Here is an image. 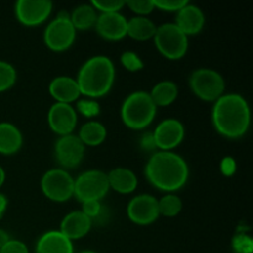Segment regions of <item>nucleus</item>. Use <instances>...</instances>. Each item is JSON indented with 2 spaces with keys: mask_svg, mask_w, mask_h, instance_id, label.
Here are the masks:
<instances>
[{
  "mask_svg": "<svg viewBox=\"0 0 253 253\" xmlns=\"http://www.w3.org/2000/svg\"><path fill=\"white\" fill-rule=\"evenodd\" d=\"M9 240H10V237H9V235H7V232L4 231V230H0V249H1V247L4 246V245L6 244Z\"/></svg>",
  "mask_w": 253,
  "mask_h": 253,
  "instance_id": "4c0bfd02",
  "label": "nucleus"
},
{
  "mask_svg": "<svg viewBox=\"0 0 253 253\" xmlns=\"http://www.w3.org/2000/svg\"><path fill=\"white\" fill-rule=\"evenodd\" d=\"M205 24V16L200 7L188 2L185 6H183L179 11L177 12V20L175 25L178 29L185 34L187 36L189 35H197L203 30Z\"/></svg>",
  "mask_w": 253,
  "mask_h": 253,
  "instance_id": "dca6fc26",
  "label": "nucleus"
},
{
  "mask_svg": "<svg viewBox=\"0 0 253 253\" xmlns=\"http://www.w3.org/2000/svg\"><path fill=\"white\" fill-rule=\"evenodd\" d=\"M183 203L179 197L174 194L165 195L161 200H158V210L160 215L167 217H174L182 211Z\"/></svg>",
  "mask_w": 253,
  "mask_h": 253,
  "instance_id": "a878e982",
  "label": "nucleus"
},
{
  "mask_svg": "<svg viewBox=\"0 0 253 253\" xmlns=\"http://www.w3.org/2000/svg\"><path fill=\"white\" fill-rule=\"evenodd\" d=\"M155 7L163 11H179L183 6L188 4L187 0H153Z\"/></svg>",
  "mask_w": 253,
  "mask_h": 253,
  "instance_id": "473e14b6",
  "label": "nucleus"
},
{
  "mask_svg": "<svg viewBox=\"0 0 253 253\" xmlns=\"http://www.w3.org/2000/svg\"><path fill=\"white\" fill-rule=\"evenodd\" d=\"M95 30L103 39L119 41L127 36V20L120 12L100 14L96 19Z\"/></svg>",
  "mask_w": 253,
  "mask_h": 253,
  "instance_id": "2eb2a0df",
  "label": "nucleus"
},
{
  "mask_svg": "<svg viewBox=\"0 0 253 253\" xmlns=\"http://www.w3.org/2000/svg\"><path fill=\"white\" fill-rule=\"evenodd\" d=\"M157 26L145 16H136L127 20V36L137 41H147L153 39Z\"/></svg>",
  "mask_w": 253,
  "mask_h": 253,
  "instance_id": "4be33fe9",
  "label": "nucleus"
},
{
  "mask_svg": "<svg viewBox=\"0 0 253 253\" xmlns=\"http://www.w3.org/2000/svg\"><path fill=\"white\" fill-rule=\"evenodd\" d=\"M141 147L143 150L147 151H152L156 148L155 145V140H153V133L147 132L142 136V140H141Z\"/></svg>",
  "mask_w": 253,
  "mask_h": 253,
  "instance_id": "e433bc0d",
  "label": "nucleus"
},
{
  "mask_svg": "<svg viewBox=\"0 0 253 253\" xmlns=\"http://www.w3.org/2000/svg\"><path fill=\"white\" fill-rule=\"evenodd\" d=\"M73 244L59 231L42 235L36 245V253H73Z\"/></svg>",
  "mask_w": 253,
  "mask_h": 253,
  "instance_id": "6ab92c4d",
  "label": "nucleus"
},
{
  "mask_svg": "<svg viewBox=\"0 0 253 253\" xmlns=\"http://www.w3.org/2000/svg\"><path fill=\"white\" fill-rule=\"evenodd\" d=\"M109 189L108 174L101 170H86L74 180V195L82 203L88 200L100 202L108 194Z\"/></svg>",
  "mask_w": 253,
  "mask_h": 253,
  "instance_id": "0eeeda50",
  "label": "nucleus"
},
{
  "mask_svg": "<svg viewBox=\"0 0 253 253\" xmlns=\"http://www.w3.org/2000/svg\"><path fill=\"white\" fill-rule=\"evenodd\" d=\"M78 137L84 146H99L105 141L106 128L98 121H88L79 130Z\"/></svg>",
  "mask_w": 253,
  "mask_h": 253,
  "instance_id": "b1692460",
  "label": "nucleus"
},
{
  "mask_svg": "<svg viewBox=\"0 0 253 253\" xmlns=\"http://www.w3.org/2000/svg\"><path fill=\"white\" fill-rule=\"evenodd\" d=\"M16 82V71L10 63L0 61V93L11 88Z\"/></svg>",
  "mask_w": 253,
  "mask_h": 253,
  "instance_id": "bb28decb",
  "label": "nucleus"
},
{
  "mask_svg": "<svg viewBox=\"0 0 253 253\" xmlns=\"http://www.w3.org/2000/svg\"><path fill=\"white\" fill-rule=\"evenodd\" d=\"M157 106L146 91H135L130 94L121 106L123 123L132 130H142L155 119Z\"/></svg>",
  "mask_w": 253,
  "mask_h": 253,
  "instance_id": "20e7f679",
  "label": "nucleus"
},
{
  "mask_svg": "<svg viewBox=\"0 0 253 253\" xmlns=\"http://www.w3.org/2000/svg\"><path fill=\"white\" fill-rule=\"evenodd\" d=\"M109 187L120 194H130L137 188V177L128 168L119 167L108 174Z\"/></svg>",
  "mask_w": 253,
  "mask_h": 253,
  "instance_id": "aec40b11",
  "label": "nucleus"
},
{
  "mask_svg": "<svg viewBox=\"0 0 253 253\" xmlns=\"http://www.w3.org/2000/svg\"><path fill=\"white\" fill-rule=\"evenodd\" d=\"M77 109L81 111L82 115H84L85 118H95L100 113V106L96 103L95 100H90V99H83V100H79L77 103Z\"/></svg>",
  "mask_w": 253,
  "mask_h": 253,
  "instance_id": "2f4dec72",
  "label": "nucleus"
},
{
  "mask_svg": "<svg viewBox=\"0 0 253 253\" xmlns=\"http://www.w3.org/2000/svg\"><path fill=\"white\" fill-rule=\"evenodd\" d=\"M125 5L130 7L131 11L136 12L140 16L151 14L155 10L153 0H132V1H125Z\"/></svg>",
  "mask_w": 253,
  "mask_h": 253,
  "instance_id": "7c9ffc66",
  "label": "nucleus"
},
{
  "mask_svg": "<svg viewBox=\"0 0 253 253\" xmlns=\"http://www.w3.org/2000/svg\"><path fill=\"white\" fill-rule=\"evenodd\" d=\"M81 253H96V252H94V251H83V252H81Z\"/></svg>",
  "mask_w": 253,
  "mask_h": 253,
  "instance_id": "a19ab883",
  "label": "nucleus"
},
{
  "mask_svg": "<svg viewBox=\"0 0 253 253\" xmlns=\"http://www.w3.org/2000/svg\"><path fill=\"white\" fill-rule=\"evenodd\" d=\"M120 61L121 64H123L128 72H138L143 68V66H145L142 59L138 57V54H136L135 52L131 51L124 52V53L121 54Z\"/></svg>",
  "mask_w": 253,
  "mask_h": 253,
  "instance_id": "c85d7f7f",
  "label": "nucleus"
},
{
  "mask_svg": "<svg viewBox=\"0 0 253 253\" xmlns=\"http://www.w3.org/2000/svg\"><path fill=\"white\" fill-rule=\"evenodd\" d=\"M145 173L151 184L169 193L184 187L189 178V168L184 158L172 151L156 152L148 160Z\"/></svg>",
  "mask_w": 253,
  "mask_h": 253,
  "instance_id": "f257e3e1",
  "label": "nucleus"
},
{
  "mask_svg": "<svg viewBox=\"0 0 253 253\" xmlns=\"http://www.w3.org/2000/svg\"><path fill=\"white\" fill-rule=\"evenodd\" d=\"M148 94L156 106H168L177 99L178 86L173 82L163 81L156 84Z\"/></svg>",
  "mask_w": 253,
  "mask_h": 253,
  "instance_id": "5701e85b",
  "label": "nucleus"
},
{
  "mask_svg": "<svg viewBox=\"0 0 253 253\" xmlns=\"http://www.w3.org/2000/svg\"><path fill=\"white\" fill-rule=\"evenodd\" d=\"M101 210H103V207H101L100 202H98V200H88V202L82 203L81 211L88 217H90L91 220L96 219L101 212Z\"/></svg>",
  "mask_w": 253,
  "mask_h": 253,
  "instance_id": "72a5a7b5",
  "label": "nucleus"
},
{
  "mask_svg": "<svg viewBox=\"0 0 253 253\" xmlns=\"http://www.w3.org/2000/svg\"><path fill=\"white\" fill-rule=\"evenodd\" d=\"M49 94L57 103L69 104L77 101L82 95L78 83L71 77H57L49 83Z\"/></svg>",
  "mask_w": 253,
  "mask_h": 253,
  "instance_id": "a211bd4d",
  "label": "nucleus"
},
{
  "mask_svg": "<svg viewBox=\"0 0 253 253\" xmlns=\"http://www.w3.org/2000/svg\"><path fill=\"white\" fill-rule=\"evenodd\" d=\"M22 135L19 128L9 123H0V153L14 155L21 148Z\"/></svg>",
  "mask_w": 253,
  "mask_h": 253,
  "instance_id": "412c9836",
  "label": "nucleus"
},
{
  "mask_svg": "<svg viewBox=\"0 0 253 253\" xmlns=\"http://www.w3.org/2000/svg\"><path fill=\"white\" fill-rule=\"evenodd\" d=\"M54 153L63 168H74L81 165L85 155V146L78 136H61L54 145Z\"/></svg>",
  "mask_w": 253,
  "mask_h": 253,
  "instance_id": "9b49d317",
  "label": "nucleus"
},
{
  "mask_svg": "<svg viewBox=\"0 0 253 253\" xmlns=\"http://www.w3.org/2000/svg\"><path fill=\"white\" fill-rule=\"evenodd\" d=\"M4 182H5V172L1 168V166H0V187L4 184Z\"/></svg>",
  "mask_w": 253,
  "mask_h": 253,
  "instance_id": "ea45409f",
  "label": "nucleus"
},
{
  "mask_svg": "<svg viewBox=\"0 0 253 253\" xmlns=\"http://www.w3.org/2000/svg\"><path fill=\"white\" fill-rule=\"evenodd\" d=\"M91 6L96 11H100L101 14L120 12V10L125 6V1H121V0H93Z\"/></svg>",
  "mask_w": 253,
  "mask_h": 253,
  "instance_id": "cd10ccee",
  "label": "nucleus"
},
{
  "mask_svg": "<svg viewBox=\"0 0 253 253\" xmlns=\"http://www.w3.org/2000/svg\"><path fill=\"white\" fill-rule=\"evenodd\" d=\"M52 6L48 0H19L15 4V14L25 26H37L48 19Z\"/></svg>",
  "mask_w": 253,
  "mask_h": 253,
  "instance_id": "9d476101",
  "label": "nucleus"
},
{
  "mask_svg": "<svg viewBox=\"0 0 253 253\" xmlns=\"http://www.w3.org/2000/svg\"><path fill=\"white\" fill-rule=\"evenodd\" d=\"M155 39L156 47L163 57L177 61L185 56L189 47L188 36L183 34L175 24H165L157 27Z\"/></svg>",
  "mask_w": 253,
  "mask_h": 253,
  "instance_id": "39448f33",
  "label": "nucleus"
},
{
  "mask_svg": "<svg viewBox=\"0 0 253 253\" xmlns=\"http://www.w3.org/2000/svg\"><path fill=\"white\" fill-rule=\"evenodd\" d=\"M127 216L137 225H150L160 216L158 200L148 194H141L130 200L127 205Z\"/></svg>",
  "mask_w": 253,
  "mask_h": 253,
  "instance_id": "f8f14e48",
  "label": "nucleus"
},
{
  "mask_svg": "<svg viewBox=\"0 0 253 253\" xmlns=\"http://www.w3.org/2000/svg\"><path fill=\"white\" fill-rule=\"evenodd\" d=\"M184 133V126L177 119L162 121L153 132L156 148H160L161 151H172L182 143Z\"/></svg>",
  "mask_w": 253,
  "mask_h": 253,
  "instance_id": "ddd939ff",
  "label": "nucleus"
},
{
  "mask_svg": "<svg viewBox=\"0 0 253 253\" xmlns=\"http://www.w3.org/2000/svg\"><path fill=\"white\" fill-rule=\"evenodd\" d=\"M6 205H7L6 198H5L2 194H0V217L2 216L4 211L6 210Z\"/></svg>",
  "mask_w": 253,
  "mask_h": 253,
  "instance_id": "58836bf2",
  "label": "nucleus"
},
{
  "mask_svg": "<svg viewBox=\"0 0 253 253\" xmlns=\"http://www.w3.org/2000/svg\"><path fill=\"white\" fill-rule=\"evenodd\" d=\"M76 81L82 95L91 99L100 98L113 88L115 67L109 57H91L82 66Z\"/></svg>",
  "mask_w": 253,
  "mask_h": 253,
  "instance_id": "7ed1b4c3",
  "label": "nucleus"
},
{
  "mask_svg": "<svg viewBox=\"0 0 253 253\" xmlns=\"http://www.w3.org/2000/svg\"><path fill=\"white\" fill-rule=\"evenodd\" d=\"M98 14L91 4L81 5L71 14V22L76 30H89L95 26Z\"/></svg>",
  "mask_w": 253,
  "mask_h": 253,
  "instance_id": "393cba45",
  "label": "nucleus"
},
{
  "mask_svg": "<svg viewBox=\"0 0 253 253\" xmlns=\"http://www.w3.org/2000/svg\"><path fill=\"white\" fill-rule=\"evenodd\" d=\"M76 31L69 19H54L44 30V43L51 51H67L76 40Z\"/></svg>",
  "mask_w": 253,
  "mask_h": 253,
  "instance_id": "1a4fd4ad",
  "label": "nucleus"
},
{
  "mask_svg": "<svg viewBox=\"0 0 253 253\" xmlns=\"http://www.w3.org/2000/svg\"><path fill=\"white\" fill-rule=\"evenodd\" d=\"M232 249L236 253H252L253 252V241L249 235L245 232L236 235L232 240Z\"/></svg>",
  "mask_w": 253,
  "mask_h": 253,
  "instance_id": "c756f323",
  "label": "nucleus"
},
{
  "mask_svg": "<svg viewBox=\"0 0 253 253\" xmlns=\"http://www.w3.org/2000/svg\"><path fill=\"white\" fill-rule=\"evenodd\" d=\"M77 111L69 104L56 103L48 111V125L59 136L72 135L77 126Z\"/></svg>",
  "mask_w": 253,
  "mask_h": 253,
  "instance_id": "4468645a",
  "label": "nucleus"
},
{
  "mask_svg": "<svg viewBox=\"0 0 253 253\" xmlns=\"http://www.w3.org/2000/svg\"><path fill=\"white\" fill-rule=\"evenodd\" d=\"M91 225H93V220L90 217H88L82 211H73L66 215L62 220L59 232L63 234L67 239L73 241V240H79L85 236L90 231Z\"/></svg>",
  "mask_w": 253,
  "mask_h": 253,
  "instance_id": "f3484780",
  "label": "nucleus"
},
{
  "mask_svg": "<svg viewBox=\"0 0 253 253\" xmlns=\"http://www.w3.org/2000/svg\"><path fill=\"white\" fill-rule=\"evenodd\" d=\"M235 170H236V162H235L234 158H224L221 162V172L225 175H232L235 173Z\"/></svg>",
  "mask_w": 253,
  "mask_h": 253,
  "instance_id": "c9c22d12",
  "label": "nucleus"
},
{
  "mask_svg": "<svg viewBox=\"0 0 253 253\" xmlns=\"http://www.w3.org/2000/svg\"><path fill=\"white\" fill-rule=\"evenodd\" d=\"M41 189L44 197L56 203H63L74 195V179L67 170L54 168L43 174Z\"/></svg>",
  "mask_w": 253,
  "mask_h": 253,
  "instance_id": "6e6552de",
  "label": "nucleus"
},
{
  "mask_svg": "<svg viewBox=\"0 0 253 253\" xmlns=\"http://www.w3.org/2000/svg\"><path fill=\"white\" fill-rule=\"evenodd\" d=\"M251 123V113L246 99L239 94H226L215 101L212 124L220 135L239 138L247 132Z\"/></svg>",
  "mask_w": 253,
  "mask_h": 253,
  "instance_id": "f03ea898",
  "label": "nucleus"
},
{
  "mask_svg": "<svg viewBox=\"0 0 253 253\" xmlns=\"http://www.w3.org/2000/svg\"><path fill=\"white\" fill-rule=\"evenodd\" d=\"M0 253H29L26 245L19 240H9L0 249Z\"/></svg>",
  "mask_w": 253,
  "mask_h": 253,
  "instance_id": "f704fd0d",
  "label": "nucleus"
},
{
  "mask_svg": "<svg viewBox=\"0 0 253 253\" xmlns=\"http://www.w3.org/2000/svg\"><path fill=\"white\" fill-rule=\"evenodd\" d=\"M189 85L193 93L204 101H216L224 95L225 79L214 69L200 68L192 73Z\"/></svg>",
  "mask_w": 253,
  "mask_h": 253,
  "instance_id": "423d86ee",
  "label": "nucleus"
}]
</instances>
